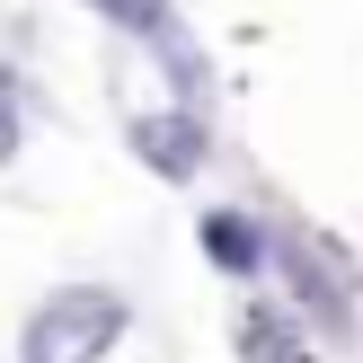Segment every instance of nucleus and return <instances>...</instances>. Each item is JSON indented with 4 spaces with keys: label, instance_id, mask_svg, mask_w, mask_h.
I'll use <instances>...</instances> for the list:
<instances>
[{
    "label": "nucleus",
    "instance_id": "nucleus-2",
    "mask_svg": "<svg viewBox=\"0 0 363 363\" xmlns=\"http://www.w3.org/2000/svg\"><path fill=\"white\" fill-rule=\"evenodd\" d=\"M133 151L151 160V177L186 186V177L204 169V124H195L186 106H151V116H133Z\"/></svg>",
    "mask_w": 363,
    "mask_h": 363
},
{
    "label": "nucleus",
    "instance_id": "nucleus-7",
    "mask_svg": "<svg viewBox=\"0 0 363 363\" xmlns=\"http://www.w3.org/2000/svg\"><path fill=\"white\" fill-rule=\"evenodd\" d=\"M18 151V106H9V80H0V160Z\"/></svg>",
    "mask_w": 363,
    "mask_h": 363
},
{
    "label": "nucleus",
    "instance_id": "nucleus-4",
    "mask_svg": "<svg viewBox=\"0 0 363 363\" xmlns=\"http://www.w3.org/2000/svg\"><path fill=\"white\" fill-rule=\"evenodd\" d=\"M284 266H293V284H301V311H311L328 337H354V301H346V275H328V257H319L311 240H293V248H284Z\"/></svg>",
    "mask_w": 363,
    "mask_h": 363
},
{
    "label": "nucleus",
    "instance_id": "nucleus-6",
    "mask_svg": "<svg viewBox=\"0 0 363 363\" xmlns=\"http://www.w3.org/2000/svg\"><path fill=\"white\" fill-rule=\"evenodd\" d=\"M240 354L248 363H311V337H301L284 311H248L240 319Z\"/></svg>",
    "mask_w": 363,
    "mask_h": 363
},
{
    "label": "nucleus",
    "instance_id": "nucleus-1",
    "mask_svg": "<svg viewBox=\"0 0 363 363\" xmlns=\"http://www.w3.org/2000/svg\"><path fill=\"white\" fill-rule=\"evenodd\" d=\"M124 328H133L124 293H106V284H62V293H45L27 311L18 363H106L124 346Z\"/></svg>",
    "mask_w": 363,
    "mask_h": 363
},
{
    "label": "nucleus",
    "instance_id": "nucleus-3",
    "mask_svg": "<svg viewBox=\"0 0 363 363\" xmlns=\"http://www.w3.org/2000/svg\"><path fill=\"white\" fill-rule=\"evenodd\" d=\"M195 240H204V257L213 266H222V275H266V257H275V240H266V222H257V213H204V230H195Z\"/></svg>",
    "mask_w": 363,
    "mask_h": 363
},
{
    "label": "nucleus",
    "instance_id": "nucleus-5",
    "mask_svg": "<svg viewBox=\"0 0 363 363\" xmlns=\"http://www.w3.org/2000/svg\"><path fill=\"white\" fill-rule=\"evenodd\" d=\"M89 9H106V18H116V27L151 35V45H160V62H169V80H177V89L195 80V45H186V35H177V9H169V0H89Z\"/></svg>",
    "mask_w": 363,
    "mask_h": 363
}]
</instances>
